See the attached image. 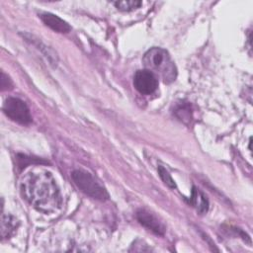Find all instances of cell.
<instances>
[{
	"mask_svg": "<svg viewBox=\"0 0 253 253\" xmlns=\"http://www.w3.org/2000/svg\"><path fill=\"white\" fill-rule=\"evenodd\" d=\"M18 227V221L17 219L10 215H3L2 216V222H1V235L3 238H9L14 234Z\"/></svg>",
	"mask_w": 253,
	"mask_h": 253,
	"instance_id": "cell-9",
	"label": "cell"
},
{
	"mask_svg": "<svg viewBox=\"0 0 253 253\" xmlns=\"http://www.w3.org/2000/svg\"><path fill=\"white\" fill-rule=\"evenodd\" d=\"M136 219L145 228L151 230L157 235H163L165 232L164 224L151 212L146 210H138L136 211Z\"/></svg>",
	"mask_w": 253,
	"mask_h": 253,
	"instance_id": "cell-6",
	"label": "cell"
},
{
	"mask_svg": "<svg viewBox=\"0 0 253 253\" xmlns=\"http://www.w3.org/2000/svg\"><path fill=\"white\" fill-rule=\"evenodd\" d=\"M175 115L183 122H189L192 118V112L188 104H181L175 109Z\"/></svg>",
	"mask_w": 253,
	"mask_h": 253,
	"instance_id": "cell-11",
	"label": "cell"
},
{
	"mask_svg": "<svg viewBox=\"0 0 253 253\" xmlns=\"http://www.w3.org/2000/svg\"><path fill=\"white\" fill-rule=\"evenodd\" d=\"M133 86L139 93L150 95L156 91L158 81L151 71L147 69L137 70L133 76Z\"/></svg>",
	"mask_w": 253,
	"mask_h": 253,
	"instance_id": "cell-5",
	"label": "cell"
},
{
	"mask_svg": "<svg viewBox=\"0 0 253 253\" xmlns=\"http://www.w3.org/2000/svg\"><path fill=\"white\" fill-rule=\"evenodd\" d=\"M141 1L137 0H126V1H117L115 2V6L121 11H131L137 9L141 6Z\"/></svg>",
	"mask_w": 253,
	"mask_h": 253,
	"instance_id": "cell-10",
	"label": "cell"
},
{
	"mask_svg": "<svg viewBox=\"0 0 253 253\" xmlns=\"http://www.w3.org/2000/svg\"><path fill=\"white\" fill-rule=\"evenodd\" d=\"M189 203L194 207L200 213H204L209 209V201L207 197L196 187H193L192 195L190 197Z\"/></svg>",
	"mask_w": 253,
	"mask_h": 253,
	"instance_id": "cell-8",
	"label": "cell"
},
{
	"mask_svg": "<svg viewBox=\"0 0 253 253\" xmlns=\"http://www.w3.org/2000/svg\"><path fill=\"white\" fill-rule=\"evenodd\" d=\"M23 198L36 210L44 213L58 211L62 197L53 176L43 170L27 173L20 184Z\"/></svg>",
	"mask_w": 253,
	"mask_h": 253,
	"instance_id": "cell-1",
	"label": "cell"
},
{
	"mask_svg": "<svg viewBox=\"0 0 253 253\" xmlns=\"http://www.w3.org/2000/svg\"><path fill=\"white\" fill-rule=\"evenodd\" d=\"M42 21L44 23L45 26L49 27L51 30L57 33H68L71 28L70 26L63 21L58 16L51 14V13H42L40 15Z\"/></svg>",
	"mask_w": 253,
	"mask_h": 253,
	"instance_id": "cell-7",
	"label": "cell"
},
{
	"mask_svg": "<svg viewBox=\"0 0 253 253\" xmlns=\"http://www.w3.org/2000/svg\"><path fill=\"white\" fill-rule=\"evenodd\" d=\"M71 177L75 185L84 194L100 201L109 199V194L106 189L89 172L77 169L71 173Z\"/></svg>",
	"mask_w": 253,
	"mask_h": 253,
	"instance_id": "cell-3",
	"label": "cell"
},
{
	"mask_svg": "<svg viewBox=\"0 0 253 253\" xmlns=\"http://www.w3.org/2000/svg\"><path fill=\"white\" fill-rule=\"evenodd\" d=\"M3 112L12 121L21 124L29 125L32 122V116L27 104L19 98L9 97L3 105Z\"/></svg>",
	"mask_w": 253,
	"mask_h": 253,
	"instance_id": "cell-4",
	"label": "cell"
},
{
	"mask_svg": "<svg viewBox=\"0 0 253 253\" xmlns=\"http://www.w3.org/2000/svg\"><path fill=\"white\" fill-rule=\"evenodd\" d=\"M143 64L147 70L160 77L163 82L171 83L177 77V68L169 53L161 47H152L143 56Z\"/></svg>",
	"mask_w": 253,
	"mask_h": 253,
	"instance_id": "cell-2",
	"label": "cell"
},
{
	"mask_svg": "<svg viewBox=\"0 0 253 253\" xmlns=\"http://www.w3.org/2000/svg\"><path fill=\"white\" fill-rule=\"evenodd\" d=\"M13 86V83L11 81V79L4 73H1V90L5 91V90H9L11 89Z\"/></svg>",
	"mask_w": 253,
	"mask_h": 253,
	"instance_id": "cell-13",
	"label": "cell"
},
{
	"mask_svg": "<svg viewBox=\"0 0 253 253\" xmlns=\"http://www.w3.org/2000/svg\"><path fill=\"white\" fill-rule=\"evenodd\" d=\"M158 174H159L161 180L165 183V185H167V186H168L169 188H171V189L176 188V184H175L174 180L172 179L171 175H170L169 172H168L163 166H161V165L158 166Z\"/></svg>",
	"mask_w": 253,
	"mask_h": 253,
	"instance_id": "cell-12",
	"label": "cell"
}]
</instances>
